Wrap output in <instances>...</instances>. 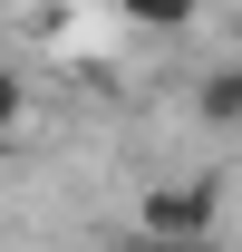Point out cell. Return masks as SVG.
I'll use <instances>...</instances> for the list:
<instances>
[{"mask_svg": "<svg viewBox=\"0 0 242 252\" xmlns=\"http://www.w3.org/2000/svg\"><path fill=\"white\" fill-rule=\"evenodd\" d=\"M213 223H223V185H213V175H194V185H155L146 204H136V233H155V243H204Z\"/></svg>", "mask_w": 242, "mask_h": 252, "instance_id": "obj_1", "label": "cell"}, {"mask_svg": "<svg viewBox=\"0 0 242 252\" xmlns=\"http://www.w3.org/2000/svg\"><path fill=\"white\" fill-rule=\"evenodd\" d=\"M194 117H204V126H242V59L213 68L204 88H194Z\"/></svg>", "mask_w": 242, "mask_h": 252, "instance_id": "obj_2", "label": "cell"}, {"mask_svg": "<svg viewBox=\"0 0 242 252\" xmlns=\"http://www.w3.org/2000/svg\"><path fill=\"white\" fill-rule=\"evenodd\" d=\"M20 117H30V88H20V68H0V156L20 146Z\"/></svg>", "mask_w": 242, "mask_h": 252, "instance_id": "obj_3", "label": "cell"}, {"mask_svg": "<svg viewBox=\"0 0 242 252\" xmlns=\"http://www.w3.org/2000/svg\"><path fill=\"white\" fill-rule=\"evenodd\" d=\"M194 10H204V0H126V20H136V30H184Z\"/></svg>", "mask_w": 242, "mask_h": 252, "instance_id": "obj_4", "label": "cell"}]
</instances>
